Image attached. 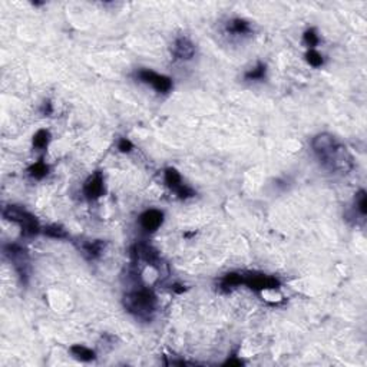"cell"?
<instances>
[{"mask_svg":"<svg viewBox=\"0 0 367 367\" xmlns=\"http://www.w3.org/2000/svg\"><path fill=\"white\" fill-rule=\"evenodd\" d=\"M123 306L138 318L149 320L155 313L157 297L148 288H139L123 295Z\"/></svg>","mask_w":367,"mask_h":367,"instance_id":"cell-1","label":"cell"},{"mask_svg":"<svg viewBox=\"0 0 367 367\" xmlns=\"http://www.w3.org/2000/svg\"><path fill=\"white\" fill-rule=\"evenodd\" d=\"M320 162L331 172L347 174L353 169V157L344 146L337 144L330 152L320 157Z\"/></svg>","mask_w":367,"mask_h":367,"instance_id":"cell-2","label":"cell"},{"mask_svg":"<svg viewBox=\"0 0 367 367\" xmlns=\"http://www.w3.org/2000/svg\"><path fill=\"white\" fill-rule=\"evenodd\" d=\"M3 217L9 220V221H13V223L19 224L20 228H22L23 235H36L39 232V224H37L36 218L30 214L29 211H26L19 205H9L6 208L3 209Z\"/></svg>","mask_w":367,"mask_h":367,"instance_id":"cell-3","label":"cell"},{"mask_svg":"<svg viewBox=\"0 0 367 367\" xmlns=\"http://www.w3.org/2000/svg\"><path fill=\"white\" fill-rule=\"evenodd\" d=\"M3 252L8 257L9 261L13 264L16 273L19 274V277L26 284L29 278V254L28 251L20 247L19 244H6L3 247Z\"/></svg>","mask_w":367,"mask_h":367,"instance_id":"cell-4","label":"cell"},{"mask_svg":"<svg viewBox=\"0 0 367 367\" xmlns=\"http://www.w3.org/2000/svg\"><path fill=\"white\" fill-rule=\"evenodd\" d=\"M137 76L142 82L151 85L155 91H158L161 94H166V92H169L172 89V80H171V78L159 75V73L149 71V69H141L137 73Z\"/></svg>","mask_w":367,"mask_h":367,"instance_id":"cell-5","label":"cell"},{"mask_svg":"<svg viewBox=\"0 0 367 367\" xmlns=\"http://www.w3.org/2000/svg\"><path fill=\"white\" fill-rule=\"evenodd\" d=\"M244 284L255 291L280 287V281L266 274H244Z\"/></svg>","mask_w":367,"mask_h":367,"instance_id":"cell-6","label":"cell"},{"mask_svg":"<svg viewBox=\"0 0 367 367\" xmlns=\"http://www.w3.org/2000/svg\"><path fill=\"white\" fill-rule=\"evenodd\" d=\"M165 182L168 187L171 188L172 191L177 192V195L180 198H188V197H192L194 191L191 189L187 185L182 184V180H181L180 172L175 169V168H168L165 171Z\"/></svg>","mask_w":367,"mask_h":367,"instance_id":"cell-7","label":"cell"},{"mask_svg":"<svg viewBox=\"0 0 367 367\" xmlns=\"http://www.w3.org/2000/svg\"><path fill=\"white\" fill-rule=\"evenodd\" d=\"M103 192H105L103 177H102V174L98 171V172H95L94 175L85 182L83 194L87 195V198H89V200H96V198L102 197Z\"/></svg>","mask_w":367,"mask_h":367,"instance_id":"cell-8","label":"cell"},{"mask_svg":"<svg viewBox=\"0 0 367 367\" xmlns=\"http://www.w3.org/2000/svg\"><path fill=\"white\" fill-rule=\"evenodd\" d=\"M162 221H164V214L159 209H148L139 217L141 227L148 232H154V231L158 230Z\"/></svg>","mask_w":367,"mask_h":367,"instance_id":"cell-9","label":"cell"},{"mask_svg":"<svg viewBox=\"0 0 367 367\" xmlns=\"http://www.w3.org/2000/svg\"><path fill=\"white\" fill-rule=\"evenodd\" d=\"M336 145H337V141L330 134H318L317 137H314L313 142H311L313 151L316 152V155L318 158L326 155L327 152H330Z\"/></svg>","mask_w":367,"mask_h":367,"instance_id":"cell-10","label":"cell"},{"mask_svg":"<svg viewBox=\"0 0 367 367\" xmlns=\"http://www.w3.org/2000/svg\"><path fill=\"white\" fill-rule=\"evenodd\" d=\"M134 255L138 260H142L145 263L157 266L159 263V254L155 248H152L151 245L145 244V243H138L134 245Z\"/></svg>","mask_w":367,"mask_h":367,"instance_id":"cell-11","label":"cell"},{"mask_svg":"<svg viewBox=\"0 0 367 367\" xmlns=\"http://www.w3.org/2000/svg\"><path fill=\"white\" fill-rule=\"evenodd\" d=\"M195 55L194 44L188 37H178L174 44V56L182 60H189Z\"/></svg>","mask_w":367,"mask_h":367,"instance_id":"cell-12","label":"cell"},{"mask_svg":"<svg viewBox=\"0 0 367 367\" xmlns=\"http://www.w3.org/2000/svg\"><path fill=\"white\" fill-rule=\"evenodd\" d=\"M244 284V274L240 273H228L224 275L221 281H220V288L223 291H231L232 288H235L237 286Z\"/></svg>","mask_w":367,"mask_h":367,"instance_id":"cell-13","label":"cell"},{"mask_svg":"<svg viewBox=\"0 0 367 367\" xmlns=\"http://www.w3.org/2000/svg\"><path fill=\"white\" fill-rule=\"evenodd\" d=\"M103 248H105V243L101 241V240H96V241H92V243H88V244H85L82 247L83 254L87 255L88 258H92V260L101 257Z\"/></svg>","mask_w":367,"mask_h":367,"instance_id":"cell-14","label":"cell"},{"mask_svg":"<svg viewBox=\"0 0 367 367\" xmlns=\"http://www.w3.org/2000/svg\"><path fill=\"white\" fill-rule=\"evenodd\" d=\"M71 353H72L76 359L80 360V361H92V360H95L94 350L88 349L85 346H80V344L72 346V347H71Z\"/></svg>","mask_w":367,"mask_h":367,"instance_id":"cell-15","label":"cell"},{"mask_svg":"<svg viewBox=\"0 0 367 367\" xmlns=\"http://www.w3.org/2000/svg\"><path fill=\"white\" fill-rule=\"evenodd\" d=\"M227 29L231 33H237V35H244V33H248L251 28H250V23L245 22L243 19H234L228 23Z\"/></svg>","mask_w":367,"mask_h":367,"instance_id":"cell-16","label":"cell"},{"mask_svg":"<svg viewBox=\"0 0 367 367\" xmlns=\"http://www.w3.org/2000/svg\"><path fill=\"white\" fill-rule=\"evenodd\" d=\"M49 139H51L49 131L39 129L36 134H35V137H33V146L37 148V149H44V148H46L48 144H49Z\"/></svg>","mask_w":367,"mask_h":367,"instance_id":"cell-17","label":"cell"},{"mask_svg":"<svg viewBox=\"0 0 367 367\" xmlns=\"http://www.w3.org/2000/svg\"><path fill=\"white\" fill-rule=\"evenodd\" d=\"M44 232L48 237L51 238H58V240H65V238H68V232H66L65 228L60 227V225H56V224L45 227Z\"/></svg>","mask_w":367,"mask_h":367,"instance_id":"cell-18","label":"cell"},{"mask_svg":"<svg viewBox=\"0 0 367 367\" xmlns=\"http://www.w3.org/2000/svg\"><path fill=\"white\" fill-rule=\"evenodd\" d=\"M48 171H49V168H48V165L45 164L42 159L37 161L35 165H32L29 168L30 177H33V178H36V180H42V178H45L46 174H48Z\"/></svg>","mask_w":367,"mask_h":367,"instance_id":"cell-19","label":"cell"},{"mask_svg":"<svg viewBox=\"0 0 367 367\" xmlns=\"http://www.w3.org/2000/svg\"><path fill=\"white\" fill-rule=\"evenodd\" d=\"M264 75H266V65H264V63H258L254 69H251V71H248V72L245 73V79L248 80L263 79Z\"/></svg>","mask_w":367,"mask_h":367,"instance_id":"cell-20","label":"cell"},{"mask_svg":"<svg viewBox=\"0 0 367 367\" xmlns=\"http://www.w3.org/2000/svg\"><path fill=\"white\" fill-rule=\"evenodd\" d=\"M306 59H307V62H309L310 65L314 66V68H318V66L323 65V56L317 51H314V49H310V51L307 52Z\"/></svg>","mask_w":367,"mask_h":367,"instance_id":"cell-21","label":"cell"},{"mask_svg":"<svg viewBox=\"0 0 367 367\" xmlns=\"http://www.w3.org/2000/svg\"><path fill=\"white\" fill-rule=\"evenodd\" d=\"M356 207L359 209V212L361 215H366L367 214V197L366 192L361 189L359 194L356 195Z\"/></svg>","mask_w":367,"mask_h":367,"instance_id":"cell-22","label":"cell"},{"mask_svg":"<svg viewBox=\"0 0 367 367\" xmlns=\"http://www.w3.org/2000/svg\"><path fill=\"white\" fill-rule=\"evenodd\" d=\"M304 44L307 45L310 49H314V46H317L318 36H317L316 29H309L304 33Z\"/></svg>","mask_w":367,"mask_h":367,"instance_id":"cell-23","label":"cell"},{"mask_svg":"<svg viewBox=\"0 0 367 367\" xmlns=\"http://www.w3.org/2000/svg\"><path fill=\"white\" fill-rule=\"evenodd\" d=\"M118 148H119V151L129 152L131 149L134 148V145L131 144V141H128L126 138H122V139H119V144H118Z\"/></svg>","mask_w":367,"mask_h":367,"instance_id":"cell-24","label":"cell"},{"mask_svg":"<svg viewBox=\"0 0 367 367\" xmlns=\"http://www.w3.org/2000/svg\"><path fill=\"white\" fill-rule=\"evenodd\" d=\"M44 114H46V115H51V114H52V105H51V102H45V105H44Z\"/></svg>","mask_w":367,"mask_h":367,"instance_id":"cell-25","label":"cell"},{"mask_svg":"<svg viewBox=\"0 0 367 367\" xmlns=\"http://www.w3.org/2000/svg\"><path fill=\"white\" fill-rule=\"evenodd\" d=\"M225 364H237V366H240V364H243V361H240V360H228V361H225Z\"/></svg>","mask_w":367,"mask_h":367,"instance_id":"cell-26","label":"cell"}]
</instances>
